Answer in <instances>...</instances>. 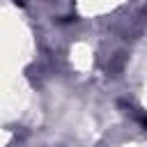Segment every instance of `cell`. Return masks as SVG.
<instances>
[{"instance_id": "obj_1", "label": "cell", "mask_w": 147, "mask_h": 147, "mask_svg": "<svg viewBox=\"0 0 147 147\" xmlns=\"http://www.w3.org/2000/svg\"><path fill=\"white\" fill-rule=\"evenodd\" d=\"M142 124H145V126H147V117H142Z\"/></svg>"}]
</instances>
